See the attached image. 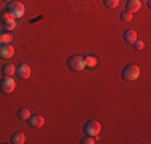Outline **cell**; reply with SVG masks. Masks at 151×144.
Listing matches in <instances>:
<instances>
[{
    "mask_svg": "<svg viewBox=\"0 0 151 144\" xmlns=\"http://www.w3.org/2000/svg\"><path fill=\"white\" fill-rule=\"evenodd\" d=\"M0 23H2L3 27H5V31L10 32V31H13V29L16 27V18L13 16L8 10H5V11L0 13Z\"/></svg>",
    "mask_w": 151,
    "mask_h": 144,
    "instance_id": "1",
    "label": "cell"
},
{
    "mask_svg": "<svg viewBox=\"0 0 151 144\" xmlns=\"http://www.w3.org/2000/svg\"><path fill=\"white\" fill-rule=\"evenodd\" d=\"M68 67L74 72H81L85 69V64H84V56H79V55H74L68 59Z\"/></svg>",
    "mask_w": 151,
    "mask_h": 144,
    "instance_id": "2",
    "label": "cell"
},
{
    "mask_svg": "<svg viewBox=\"0 0 151 144\" xmlns=\"http://www.w3.org/2000/svg\"><path fill=\"white\" fill-rule=\"evenodd\" d=\"M122 77H124L125 80H137V78L140 77V67L137 66V64H129V66H125L124 71H122Z\"/></svg>",
    "mask_w": 151,
    "mask_h": 144,
    "instance_id": "3",
    "label": "cell"
},
{
    "mask_svg": "<svg viewBox=\"0 0 151 144\" xmlns=\"http://www.w3.org/2000/svg\"><path fill=\"white\" fill-rule=\"evenodd\" d=\"M6 10H8L10 13L13 14V16L16 18H23L24 13H26V8H24V5L21 2H16V0H13V2L8 3V6H6Z\"/></svg>",
    "mask_w": 151,
    "mask_h": 144,
    "instance_id": "4",
    "label": "cell"
},
{
    "mask_svg": "<svg viewBox=\"0 0 151 144\" xmlns=\"http://www.w3.org/2000/svg\"><path fill=\"white\" fill-rule=\"evenodd\" d=\"M100 131H101V125H100V122H96V120L85 122V125H84V133L85 135L96 136V135H100Z\"/></svg>",
    "mask_w": 151,
    "mask_h": 144,
    "instance_id": "5",
    "label": "cell"
},
{
    "mask_svg": "<svg viewBox=\"0 0 151 144\" xmlns=\"http://www.w3.org/2000/svg\"><path fill=\"white\" fill-rule=\"evenodd\" d=\"M16 88V82L13 77H5L3 75V78L0 80V91L3 93H13Z\"/></svg>",
    "mask_w": 151,
    "mask_h": 144,
    "instance_id": "6",
    "label": "cell"
},
{
    "mask_svg": "<svg viewBox=\"0 0 151 144\" xmlns=\"http://www.w3.org/2000/svg\"><path fill=\"white\" fill-rule=\"evenodd\" d=\"M13 55H15V48H13L12 43H0V58L8 59Z\"/></svg>",
    "mask_w": 151,
    "mask_h": 144,
    "instance_id": "7",
    "label": "cell"
},
{
    "mask_svg": "<svg viewBox=\"0 0 151 144\" xmlns=\"http://www.w3.org/2000/svg\"><path fill=\"white\" fill-rule=\"evenodd\" d=\"M16 75L18 77H21V78H29L31 77V67H29V64H26V63H21L19 66L16 67Z\"/></svg>",
    "mask_w": 151,
    "mask_h": 144,
    "instance_id": "8",
    "label": "cell"
},
{
    "mask_svg": "<svg viewBox=\"0 0 151 144\" xmlns=\"http://www.w3.org/2000/svg\"><path fill=\"white\" fill-rule=\"evenodd\" d=\"M44 122H45L44 115H40V114H35V115H31L29 117V123L32 128H40L44 125Z\"/></svg>",
    "mask_w": 151,
    "mask_h": 144,
    "instance_id": "9",
    "label": "cell"
},
{
    "mask_svg": "<svg viewBox=\"0 0 151 144\" xmlns=\"http://www.w3.org/2000/svg\"><path fill=\"white\" fill-rule=\"evenodd\" d=\"M125 6H127L129 13H135V11H138V10L142 8V2H140V0H127Z\"/></svg>",
    "mask_w": 151,
    "mask_h": 144,
    "instance_id": "10",
    "label": "cell"
},
{
    "mask_svg": "<svg viewBox=\"0 0 151 144\" xmlns=\"http://www.w3.org/2000/svg\"><path fill=\"white\" fill-rule=\"evenodd\" d=\"M124 40L132 45V43L137 40V32L134 31V29H127V31L124 32Z\"/></svg>",
    "mask_w": 151,
    "mask_h": 144,
    "instance_id": "11",
    "label": "cell"
},
{
    "mask_svg": "<svg viewBox=\"0 0 151 144\" xmlns=\"http://www.w3.org/2000/svg\"><path fill=\"white\" fill-rule=\"evenodd\" d=\"M84 64H85V67H90V69H93V67H96L98 61H96V58H95V56H92V55H85V56H84Z\"/></svg>",
    "mask_w": 151,
    "mask_h": 144,
    "instance_id": "12",
    "label": "cell"
},
{
    "mask_svg": "<svg viewBox=\"0 0 151 144\" xmlns=\"http://www.w3.org/2000/svg\"><path fill=\"white\" fill-rule=\"evenodd\" d=\"M2 72L5 77H13V75L16 74V67L13 66V64H5V66L2 67Z\"/></svg>",
    "mask_w": 151,
    "mask_h": 144,
    "instance_id": "13",
    "label": "cell"
},
{
    "mask_svg": "<svg viewBox=\"0 0 151 144\" xmlns=\"http://www.w3.org/2000/svg\"><path fill=\"white\" fill-rule=\"evenodd\" d=\"M24 141H26V136H24V133L21 131H16L12 135V143L13 144H23Z\"/></svg>",
    "mask_w": 151,
    "mask_h": 144,
    "instance_id": "14",
    "label": "cell"
},
{
    "mask_svg": "<svg viewBox=\"0 0 151 144\" xmlns=\"http://www.w3.org/2000/svg\"><path fill=\"white\" fill-rule=\"evenodd\" d=\"M12 42H13V35L8 31L0 34V43H12Z\"/></svg>",
    "mask_w": 151,
    "mask_h": 144,
    "instance_id": "15",
    "label": "cell"
},
{
    "mask_svg": "<svg viewBox=\"0 0 151 144\" xmlns=\"http://www.w3.org/2000/svg\"><path fill=\"white\" fill-rule=\"evenodd\" d=\"M18 117H19L21 120H29V117H31V112L26 109V107H21V109L18 110Z\"/></svg>",
    "mask_w": 151,
    "mask_h": 144,
    "instance_id": "16",
    "label": "cell"
},
{
    "mask_svg": "<svg viewBox=\"0 0 151 144\" xmlns=\"http://www.w3.org/2000/svg\"><path fill=\"white\" fill-rule=\"evenodd\" d=\"M81 144H95V136L85 135V138L81 139Z\"/></svg>",
    "mask_w": 151,
    "mask_h": 144,
    "instance_id": "17",
    "label": "cell"
},
{
    "mask_svg": "<svg viewBox=\"0 0 151 144\" xmlns=\"http://www.w3.org/2000/svg\"><path fill=\"white\" fill-rule=\"evenodd\" d=\"M121 19L124 21V23H130V21H132V13H129L127 10H125V11H122L121 13Z\"/></svg>",
    "mask_w": 151,
    "mask_h": 144,
    "instance_id": "18",
    "label": "cell"
},
{
    "mask_svg": "<svg viewBox=\"0 0 151 144\" xmlns=\"http://www.w3.org/2000/svg\"><path fill=\"white\" fill-rule=\"evenodd\" d=\"M103 2H105V5L108 8H116L119 5V0H103Z\"/></svg>",
    "mask_w": 151,
    "mask_h": 144,
    "instance_id": "19",
    "label": "cell"
},
{
    "mask_svg": "<svg viewBox=\"0 0 151 144\" xmlns=\"http://www.w3.org/2000/svg\"><path fill=\"white\" fill-rule=\"evenodd\" d=\"M132 45H134L137 50H143V46H145V43H143L142 40H138V38H137V40H135L134 43H132Z\"/></svg>",
    "mask_w": 151,
    "mask_h": 144,
    "instance_id": "20",
    "label": "cell"
},
{
    "mask_svg": "<svg viewBox=\"0 0 151 144\" xmlns=\"http://www.w3.org/2000/svg\"><path fill=\"white\" fill-rule=\"evenodd\" d=\"M140 2H146V3H150V0H140Z\"/></svg>",
    "mask_w": 151,
    "mask_h": 144,
    "instance_id": "21",
    "label": "cell"
},
{
    "mask_svg": "<svg viewBox=\"0 0 151 144\" xmlns=\"http://www.w3.org/2000/svg\"><path fill=\"white\" fill-rule=\"evenodd\" d=\"M5 2H6V3H10V2H13V0H5Z\"/></svg>",
    "mask_w": 151,
    "mask_h": 144,
    "instance_id": "22",
    "label": "cell"
}]
</instances>
